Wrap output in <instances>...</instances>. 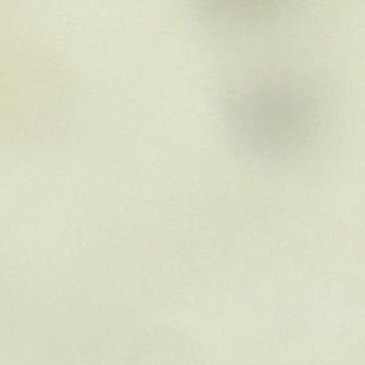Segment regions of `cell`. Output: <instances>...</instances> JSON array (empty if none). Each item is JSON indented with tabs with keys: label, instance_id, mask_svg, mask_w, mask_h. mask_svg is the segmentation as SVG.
<instances>
[{
	"label": "cell",
	"instance_id": "obj_1",
	"mask_svg": "<svg viewBox=\"0 0 365 365\" xmlns=\"http://www.w3.org/2000/svg\"><path fill=\"white\" fill-rule=\"evenodd\" d=\"M222 123L235 150L250 163H294L319 144L326 129L322 93L284 70L252 72L222 93Z\"/></svg>",
	"mask_w": 365,
	"mask_h": 365
},
{
	"label": "cell",
	"instance_id": "obj_2",
	"mask_svg": "<svg viewBox=\"0 0 365 365\" xmlns=\"http://www.w3.org/2000/svg\"><path fill=\"white\" fill-rule=\"evenodd\" d=\"M194 14L207 35L226 46L264 41L281 31L292 10L281 1H200Z\"/></svg>",
	"mask_w": 365,
	"mask_h": 365
}]
</instances>
